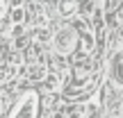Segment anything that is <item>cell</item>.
Returning <instances> with one entry per match:
<instances>
[{"instance_id":"obj_10","label":"cell","mask_w":123,"mask_h":118,"mask_svg":"<svg viewBox=\"0 0 123 118\" xmlns=\"http://www.w3.org/2000/svg\"><path fill=\"white\" fill-rule=\"evenodd\" d=\"M12 7H23V0H12V2H9V9Z\"/></svg>"},{"instance_id":"obj_6","label":"cell","mask_w":123,"mask_h":118,"mask_svg":"<svg viewBox=\"0 0 123 118\" xmlns=\"http://www.w3.org/2000/svg\"><path fill=\"white\" fill-rule=\"evenodd\" d=\"M46 75H48L46 66H30V68H27V77L30 79H43Z\"/></svg>"},{"instance_id":"obj_9","label":"cell","mask_w":123,"mask_h":118,"mask_svg":"<svg viewBox=\"0 0 123 118\" xmlns=\"http://www.w3.org/2000/svg\"><path fill=\"white\" fill-rule=\"evenodd\" d=\"M46 86H48L50 91H55V89L59 86V77L57 75H46Z\"/></svg>"},{"instance_id":"obj_5","label":"cell","mask_w":123,"mask_h":118,"mask_svg":"<svg viewBox=\"0 0 123 118\" xmlns=\"http://www.w3.org/2000/svg\"><path fill=\"white\" fill-rule=\"evenodd\" d=\"M25 21V9L23 7H12L9 9V23L12 25H21Z\"/></svg>"},{"instance_id":"obj_8","label":"cell","mask_w":123,"mask_h":118,"mask_svg":"<svg viewBox=\"0 0 123 118\" xmlns=\"http://www.w3.org/2000/svg\"><path fill=\"white\" fill-rule=\"evenodd\" d=\"M14 75V66L9 64H0V82H5L7 77H12Z\"/></svg>"},{"instance_id":"obj_3","label":"cell","mask_w":123,"mask_h":118,"mask_svg":"<svg viewBox=\"0 0 123 118\" xmlns=\"http://www.w3.org/2000/svg\"><path fill=\"white\" fill-rule=\"evenodd\" d=\"M57 9H59L62 16H66V18L75 16V14H78V2H75V0H59Z\"/></svg>"},{"instance_id":"obj_1","label":"cell","mask_w":123,"mask_h":118,"mask_svg":"<svg viewBox=\"0 0 123 118\" xmlns=\"http://www.w3.org/2000/svg\"><path fill=\"white\" fill-rule=\"evenodd\" d=\"M75 41H78V36H75L73 27H62L57 34L53 36V48L59 55H68V52H73Z\"/></svg>"},{"instance_id":"obj_4","label":"cell","mask_w":123,"mask_h":118,"mask_svg":"<svg viewBox=\"0 0 123 118\" xmlns=\"http://www.w3.org/2000/svg\"><path fill=\"white\" fill-rule=\"evenodd\" d=\"M112 75H114V79H116L119 84H123V52L116 55L114 66H112Z\"/></svg>"},{"instance_id":"obj_7","label":"cell","mask_w":123,"mask_h":118,"mask_svg":"<svg viewBox=\"0 0 123 118\" xmlns=\"http://www.w3.org/2000/svg\"><path fill=\"white\" fill-rule=\"evenodd\" d=\"M82 50L84 52H91L93 50V34H89V32L82 34Z\"/></svg>"},{"instance_id":"obj_2","label":"cell","mask_w":123,"mask_h":118,"mask_svg":"<svg viewBox=\"0 0 123 118\" xmlns=\"http://www.w3.org/2000/svg\"><path fill=\"white\" fill-rule=\"evenodd\" d=\"M34 109H37V100H34V96L30 93L27 98L21 100V105H18V109L14 111L12 118H34Z\"/></svg>"}]
</instances>
